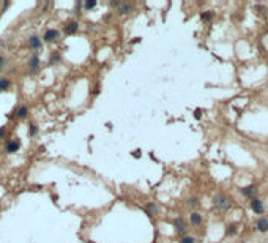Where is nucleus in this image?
Segmentation results:
<instances>
[{
  "instance_id": "3",
  "label": "nucleus",
  "mask_w": 268,
  "mask_h": 243,
  "mask_svg": "<svg viewBox=\"0 0 268 243\" xmlns=\"http://www.w3.org/2000/svg\"><path fill=\"white\" fill-rule=\"evenodd\" d=\"M174 227H175V231L178 234H184V232H186V224H184L183 218H177L174 221Z\"/></svg>"
},
{
  "instance_id": "16",
  "label": "nucleus",
  "mask_w": 268,
  "mask_h": 243,
  "mask_svg": "<svg viewBox=\"0 0 268 243\" xmlns=\"http://www.w3.org/2000/svg\"><path fill=\"white\" fill-rule=\"evenodd\" d=\"M200 18L205 21V22H210V21L213 19V13L211 11H205V13H202V14H200Z\"/></svg>"
},
{
  "instance_id": "15",
  "label": "nucleus",
  "mask_w": 268,
  "mask_h": 243,
  "mask_svg": "<svg viewBox=\"0 0 268 243\" xmlns=\"http://www.w3.org/2000/svg\"><path fill=\"white\" fill-rule=\"evenodd\" d=\"M27 112H29V110H27V107H19L17 110H16V114H17V117H20V119H25L27 117Z\"/></svg>"
},
{
  "instance_id": "12",
  "label": "nucleus",
  "mask_w": 268,
  "mask_h": 243,
  "mask_svg": "<svg viewBox=\"0 0 268 243\" xmlns=\"http://www.w3.org/2000/svg\"><path fill=\"white\" fill-rule=\"evenodd\" d=\"M145 210H147L148 215H155V213H158V207H156V204H153V202H148V204L145 205Z\"/></svg>"
},
{
  "instance_id": "7",
  "label": "nucleus",
  "mask_w": 268,
  "mask_h": 243,
  "mask_svg": "<svg viewBox=\"0 0 268 243\" xmlns=\"http://www.w3.org/2000/svg\"><path fill=\"white\" fill-rule=\"evenodd\" d=\"M77 29H79V24H77V22H74V21H73V22H68V24H66V27H65V32L71 35V33H76V32H77Z\"/></svg>"
},
{
  "instance_id": "10",
  "label": "nucleus",
  "mask_w": 268,
  "mask_h": 243,
  "mask_svg": "<svg viewBox=\"0 0 268 243\" xmlns=\"http://www.w3.org/2000/svg\"><path fill=\"white\" fill-rule=\"evenodd\" d=\"M30 46L33 47V49H39L41 47V41H39V38L36 37V35L30 37Z\"/></svg>"
},
{
  "instance_id": "23",
  "label": "nucleus",
  "mask_w": 268,
  "mask_h": 243,
  "mask_svg": "<svg viewBox=\"0 0 268 243\" xmlns=\"http://www.w3.org/2000/svg\"><path fill=\"white\" fill-rule=\"evenodd\" d=\"M55 62H60V57H58V55H54V57L51 59V63H55Z\"/></svg>"
},
{
  "instance_id": "9",
  "label": "nucleus",
  "mask_w": 268,
  "mask_h": 243,
  "mask_svg": "<svg viewBox=\"0 0 268 243\" xmlns=\"http://www.w3.org/2000/svg\"><path fill=\"white\" fill-rule=\"evenodd\" d=\"M19 149V142L17 141H11V142H8L5 145V150L6 152H10V153H13V152H16Z\"/></svg>"
},
{
  "instance_id": "6",
  "label": "nucleus",
  "mask_w": 268,
  "mask_h": 243,
  "mask_svg": "<svg viewBox=\"0 0 268 243\" xmlns=\"http://www.w3.org/2000/svg\"><path fill=\"white\" fill-rule=\"evenodd\" d=\"M240 191H241L243 196H246V197H252V199H254V196H256V193H257L256 188H254L252 185H251V186H246V188H241Z\"/></svg>"
},
{
  "instance_id": "13",
  "label": "nucleus",
  "mask_w": 268,
  "mask_h": 243,
  "mask_svg": "<svg viewBox=\"0 0 268 243\" xmlns=\"http://www.w3.org/2000/svg\"><path fill=\"white\" fill-rule=\"evenodd\" d=\"M118 8H120V10H118L120 14H128V13L133 11V6H131V5H120Z\"/></svg>"
},
{
  "instance_id": "24",
  "label": "nucleus",
  "mask_w": 268,
  "mask_h": 243,
  "mask_svg": "<svg viewBox=\"0 0 268 243\" xmlns=\"http://www.w3.org/2000/svg\"><path fill=\"white\" fill-rule=\"evenodd\" d=\"M3 65H5V59H3V57H0V69H2Z\"/></svg>"
},
{
  "instance_id": "2",
  "label": "nucleus",
  "mask_w": 268,
  "mask_h": 243,
  "mask_svg": "<svg viewBox=\"0 0 268 243\" xmlns=\"http://www.w3.org/2000/svg\"><path fill=\"white\" fill-rule=\"evenodd\" d=\"M251 208H252L254 213L262 215V213H263V204H262V200L257 199V197H254V199L251 200Z\"/></svg>"
},
{
  "instance_id": "14",
  "label": "nucleus",
  "mask_w": 268,
  "mask_h": 243,
  "mask_svg": "<svg viewBox=\"0 0 268 243\" xmlns=\"http://www.w3.org/2000/svg\"><path fill=\"white\" fill-rule=\"evenodd\" d=\"M186 205H188L189 208H196V207L199 205V200H197L196 197H189V199L186 200Z\"/></svg>"
},
{
  "instance_id": "1",
  "label": "nucleus",
  "mask_w": 268,
  "mask_h": 243,
  "mask_svg": "<svg viewBox=\"0 0 268 243\" xmlns=\"http://www.w3.org/2000/svg\"><path fill=\"white\" fill-rule=\"evenodd\" d=\"M213 204H215L216 208L219 210H229L230 208V199L224 194H216L215 199H213Z\"/></svg>"
},
{
  "instance_id": "20",
  "label": "nucleus",
  "mask_w": 268,
  "mask_h": 243,
  "mask_svg": "<svg viewBox=\"0 0 268 243\" xmlns=\"http://www.w3.org/2000/svg\"><path fill=\"white\" fill-rule=\"evenodd\" d=\"M180 243H196V238L194 237H189V235H186V237H183L180 240Z\"/></svg>"
},
{
  "instance_id": "8",
  "label": "nucleus",
  "mask_w": 268,
  "mask_h": 243,
  "mask_svg": "<svg viewBox=\"0 0 268 243\" xmlns=\"http://www.w3.org/2000/svg\"><path fill=\"white\" fill-rule=\"evenodd\" d=\"M58 38V32L57 30H47L44 33V40L46 41H54V40H57Z\"/></svg>"
},
{
  "instance_id": "25",
  "label": "nucleus",
  "mask_w": 268,
  "mask_h": 243,
  "mask_svg": "<svg viewBox=\"0 0 268 243\" xmlns=\"http://www.w3.org/2000/svg\"><path fill=\"white\" fill-rule=\"evenodd\" d=\"M3 134H5V129L0 128V137H3Z\"/></svg>"
},
{
  "instance_id": "21",
  "label": "nucleus",
  "mask_w": 268,
  "mask_h": 243,
  "mask_svg": "<svg viewBox=\"0 0 268 243\" xmlns=\"http://www.w3.org/2000/svg\"><path fill=\"white\" fill-rule=\"evenodd\" d=\"M36 133H38V128L32 123V125H30V128H29V134H30V136H35Z\"/></svg>"
},
{
  "instance_id": "11",
  "label": "nucleus",
  "mask_w": 268,
  "mask_h": 243,
  "mask_svg": "<svg viewBox=\"0 0 268 243\" xmlns=\"http://www.w3.org/2000/svg\"><path fill=\"white\" fill-rule=\"evenodd\" d=\"M38 65H39V59L36 57V55H33V57L29 60V68L30 69H33V71H35V69L38 68Z\"/></svg>"
},
{
  "instance_id": "22",
  "label": "nucleus",
  "mask_w": 268,
  "mask_h": 243,
  "mask_svg": "<svg viewBox=\"0 0 268 243\" xmlns=\"http://www.w3.org/2000/svg\"><path fill=\"white\" fill-rule=\"evenodd\" d=\"M194 117H196V119L199 120V119H200V117H202V110H200V109H196V112H194Z\"/></svg>"
},
{
  "instance_id": "19",
  "label": "nucleus",
  "mask_w": 268,
  "mask_h": 243,
  "mask_svg": "<svg viewBox=\"0 0 268 243\" xmlns=\"http://www.w3.org/2000/svg\"><path fill=\"white\" fill-rule=\"evenodd\" d=\"M84 6H85V10H92V8H95V6H96V0H88V2L84 3Z\"/></svg>"
},
{
  "instance_id": "18",
  "label": "nucleus",
  "mask_w": 268,
  "mask_h": 243,
  "mask_svg": "<svg viewBox=\"0 0 268 243\" xmlns=\"http://www.w3.org/2000/svg\"><path fill=\"white\" fill-rule=\"evenodd\" d=\"M237 232V226L235 224H230V226H227V229H225V235H233Z\"/></svg>"
},
{
  "instance_id": "4",
  "label": "nucleus",
  "mask_w": 268,
  "mask_h": 243,
  "mask_svg": "<svg viewBox=\"0 0 268 243\" xmlns=\"http://www.w3.org/2000/svg\"><path fill=\"white\" fill-rule=\"evenodd\" d=\"M256 227H257V231H259V232H268V219H266V218H260V219H257Z\"/></svg>"
},
{
  "instance_id": "17",
  "label": "nucleus",
  "mask_w": 268,
  "mask_h": 243,
  "mask_svg": "<svg viewBox=\"0 0 268 243\" xmlns=\"http://www.w3.org/2000/svg\"><path fill=\"white\" fill-rule=\"evenodd\" d=\"M10 87V81L8 79H0V92H3Z\"/></svg>"
},
{
  "instance_id": "5",
  "label": "nucleus",
  "mask_w": 268,
  "mask_h": 243,
  "mask_svg": "<svg viewBox=\"0 0 268 243\" xmlns=\"http://www.w3.org/2000/svg\"><path fill=\"white\" fill-rule=\"evenodd\" d=\"M189 219H191V224H194V226H200V224H202V221H203L202 215H200V213H197V212H192V213H191V216H189Z\"/></svg>"
}]
</instances>
